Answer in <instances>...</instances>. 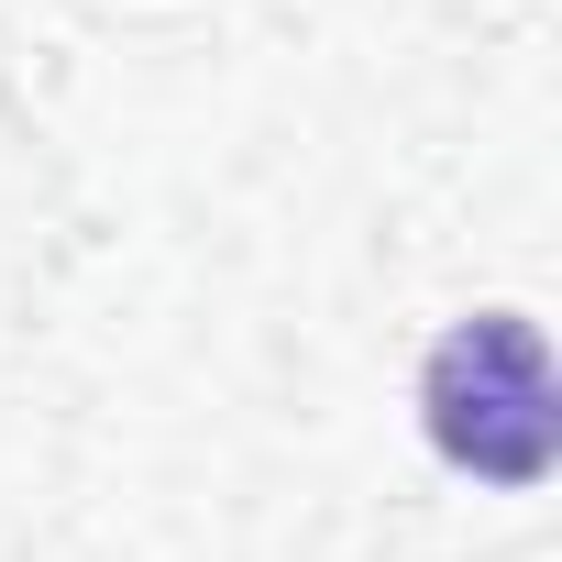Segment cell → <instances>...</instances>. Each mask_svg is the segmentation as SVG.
I'll return each instance as SVG.
<instances>
[{"mask_svg":"<svg viewBox=\"0 0 562 562\" xmlns=\"http://www.w3.org/2000/svg\"><path fill=\"white\" fill-rule=\"evenodd\" d=\"M419 430L474 485H540L562 463V386L529 310H474L419 364Z\"/></svg>","mask_w":562,"mask_h":562,"instance_id":"6da1fadb","label":"cell"}]
</instances>
